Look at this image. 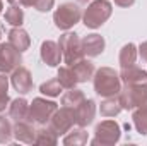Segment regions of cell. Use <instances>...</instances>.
I'll use <instances>...</instances> for the list:
<instances>
[{
	"label": "cell",
	"mask_w": 147,
	"mask_h": 146,
	"mask_svg": "<svg viewBox=\"0 0 147 146\" xmlns=\"http://www.w3.org/2000/svg\"><path fill=\"white\" fill-rule=\"evenodd\" d=\"M92 84H94V91L103 96V98H108V96H116L121 89V79H120V74L116 72L115 69L111 67H101L98 69L94 76H92Z\"/></svg>",
	"instance_id": "obj_1"
},
{
	"label": "cell",
	"mask_w": 147,
	"mask_h": 146,
	"mask_svg": "<svg viewBox=\"0 0 147 146\" xmlns=\"http://www.w3.org/2000/svg\"><path fill=\"white\" fill-rule=\"evenodd\" d=\"M111 12H113V7H111V3L108 0H94L84 10L82 21H84L86 28L96 29V28H101L110 19Z\"/></svg>",
	"instance_id": "obj_2"
},
{
	"label": "cell",
	"mask_w": 147,
	"mask_h": 146,
	"mask_svg": "<svg viewBox=\"0 0 147 146\" xmlns=\"http://www.w3.org/2000/svg\"><path fill=\"white\" fill-rule=\"evenodd\" d=\"M118 100L125 110H134L144 105L147 103V84H125L118 93Z\"/></svg>",
	"instance_id": "obj_3"
},
{
	"label": "cell",
	"mask_w": 147,
	"mask_h": 146,
	"mask_svg": "<svg viewBox=\"0 0 147 146\" xmlns=\"http://www.w3.org/2000/svg\"><path fill=\"white\" fill-rule=\"evenodd\" d=\"M80 19H82V10L77 3H72V2L62 3L53 14V23L62 31H67V29L74 28Z\"/></svg>",
	"instance_id": "obj_4"
},
{
	"label": "cell",
	"mask_w": 147,
	"mask_h": 146,
	"mask_svg": "<svg viewBox=\"0 0 147 146\" xmlns=\"http://www.w3.org/2000/svg\"><path fill=\"white\" fill-rule=\"evenodd\" d=\"M121 136V129L118 126V122L115 120H103L101 124L96 126L94 129V139L91 141L94 146H111L116 145L120 141Z\"/></svg>",
	"instance_id": "obj_5"
},
{
	"label": "cell",
	"mask_w": 147,
	"mask_h": 146,
	"mask_svg": "<svg viewBox=\"0 0 147 146\" xmlns=\"http://www.w3.org/2000/svg\"><path fill=\"white\" fill-rule=\"evenodd\" d=\"M58 110V105L55 102L45 100V98H34L33 103L29 105V112H28V120L33 124H39L45 126L48 124V120L53 117V113Z\"/></svg>",
	"instance_id": "obj_6"
},
{
	"label": "cell",
	"mask_w": 147,
	"mask_h": 146,
	"mask_svg": "<svg viewBox=\"0 0 147 146\" xmlns=\"http://www.w3.org/2000/svg\"><path fill=\"white\" fill-rule=\"evenodd\" d=\"M58 46L62 50V59L65 60L67 65H72L74 62L80 60L84 57V52H82V43L79 36L75 33H65L60 36L58 41Z\"/></svg>",
	"instance_id": "obj_7"
},
{
	"label": "cell",
	"mask_w": 147,
	"mask_h": 146,
	"mask_svg": "<svg viewBox=\"0 0 147 146\" xmlns=\"http://www.w3.org/2000/svg\"><path fill=\"white\" fill-rule=\"evenodd\" d=\"M75 124V113H74V108L70 107H62L58 108L53 117L48 120V126L51 127V131L57 134V136H63L67 134Z\"/></svg>",
	"instance_id": "obj_8"
},
{
	"label": "cell",
	"mask_w": 147,
	"mask_h": 146,
	"mask_svg": "<svg viewBox=\"0 0 147 146\" xmlns=\"http://www.w3.org/2000/svg\"><path fill=\"white\" fill-rule=\"evenodd\" d=\"M22 52L14 48L10 43H0V72H12L22 64Z\"/></svg>",
	"instance_id": "obj_9"
},
{
	"label": "cell",
	"mask_w": 147,
	"mask_h": 146,
	"mask_svg": "<svg viewBox=\"0 0 147 146\" xmlns=\"http://www.w3.org/2000/svg\"><path fill=\"white\" fill-rule=\"evenodd\" d=\"M10 83L14 86V89L21 95H28L31 89H33V77H31V72L26 69V67H17L12 71V76H10Z\"/></svg>",
	"instance_id": "obj_10"
},
{
	"label": "cell",
	"mask_w": 147,
	"mask_h": 146,
	"mask_svg": "<svg viewBox=\"0 0 147 146\" xmlns=\"http://www.w3.org/2000/svg\"><path fill=\"white\" fill-rule=\"evenodd\" d=\"M75 113V124L79 127H87L89 124H92L94 120V115H96V103L94 100H84L80 105H77L74 108Z\"/></svg>",
	"instance_id": "obj_11"
},
{
	"label": "cell",
	"mask_w": 147,
	"mask_h": 146,
	"mask_svg": "<svg viewBox=\"0 0 147 146\" xmlns=\"http://www.w3.org/2000/svg\"><path fill=\"white\" fill-rule=\"evenodd\" d=\"M39 53H41V60L50 67H57L62 62V50H60L58 43H55L51 40H46L41 43Z\"/></svg>",
	"instance_id": "obj_12"
},
{
	"label": "cell",
	"mask_w": 147,
	"mask_h": 146,
	"mask_svg": "<svg viewBox=\"0 0 147 146\" xmlns=\"http://www.w3.org/2000/svg\"><path fill=\"white\" fill-rule=\"evenodd\" d=\"M12 134L17 141L26 143V145H34V141H36V129H34L33 122H29V120L16 122L12 127Z\"/></svg>",
	"instance_id": "obj_13"
},
{
	"label": "cell",
	"mask_w": 147,
	"mask_h": 146,
	"mask_svg": "<svg viewBox=\"0 0 147 146\" xmlns=\"http://www.w3.org/2000/svg\"><path fill=\"white\" fill-rule=\"evenodd\" d=\"M80 43H82V52L87 57H98V55H101L105 52V46H106L105 38L101 36V35H96V33L87 35L84 40H80Z\"/></svg>",
	"instance_id": "obj_14"
},
{
	"label": "cell",
	"mask_w": 147,
	"mask_h": 146,
	"mask_svg": "<svg viewBox=\"0 0 147 146\" xmlns=\"http://www.w3.org/2000/svg\"><path fill=\"white\" fill-rule=\"evenodd\" d=\"M120 79L123 84H147V72L137 65H130L120 71Z\"/></svg>",
	"instance_id": "obj_15"
},
{
	"label": "cell",
	"mask_w": 147,
	"mask_h": 146,
	"mask_svg": "<svg viewBox=\"0 0 147 146\" xmlns=\"http://www.w3.org/2000/svg\"><path fill=\"white\" fill-rule=\"evenodd\" d=\"M72 71L75 72V77H77V81L79 83H87L89 79H92V76H94V64L91 62V60H87V59H80V60H77V62H74L72 65Z\"/></svg>",
	"instance_id": "obj_16"
},
{
	"label": "cell",
	"mask_w": 147,
	"mask_h": 146,
	"mask_svg": "<svg viewBox=\"0 0 147 146\" xmlns=\"http://www.w3.org/2000/svg\"><path fill=\"white\" fill-rule=\"evenodd\" d=\"M9 43H10L14 48H17L19 52H24V50L29 48L31 38H29V35L19 26V28H12V29L9 31Z\"/></svg>",
	"instance_id": "obj_17"
},
{
	"label": "cell",
	"mask_w": 147,
	"mask_h": 146,
	"mask_svg": "<svg viewBox=\"0 0 147 146\" xmlns=\"http://www.w3.org/2000/svg\"><path fill=\"white\" fill-rule=\"evenodd\" d=\"M28 112H29V103L24 98H16L9 105V117L14 122L19 120H28Z\"/></svg>",
	"instance_id": "obj_18"
},
{
	"label": "cell",
	"mask_w": 147,
	"mask_h": 146,
	"mask_svg": "<svg viewBox=\"0 0 147 146\" xmlns=\"http://www.w3.org/2000/svg\"><path fill=\"white\" fill-rule=\"evenodd\" d=\"M58 143V136L51 131V127L48 124H45L43 127L36 129V141L34 145H41V146H55Z\"/></svg>",
	"instance_id": "obj_19"
},
{
	"label": "cell",
	"mask_w": 147,
	"mask_h": 146,
	"mask_svg": "<svg viewBox=\"0 0 147 146\" xmlns=\"http://www.w3.org/2000/svg\"><path fill=\"white\" fill-rule=\"evenodd\" d=\"M120 67H130V65H135V60H137V46L134 43H127L123 45V48L120 50Z\"/></svg>",
	"instance_id": "obj_20"
},
{
	"label": "cell",
	"mask_w": 147,
	"mask_h": 146,
	"mask_svg": "<svg viewBox=\"0 0 147 146\" xmlns=\"http://www.w3.org/2000/svg\"><path fill=\"white\" fill-rule=\"evenodd\" d=\"M132 120H134V126H135L137 132L142 134V136H146L147 134V103L134 108Z\"/></svg>",
	"instance_id": "obj_21"
},
{
	"label": "cell",
	"mask_w": 147,
	"mask_h": 146,
	"mask_svg": "<svg viewBox=\"0 0 147 146\" xmlns=\"http://www.w3.org/2000/svg\"><path fill=\"white\" fill-rule=\"evenodd\" d=\"M121 105H120V100H118V95L116 96H108L101 102V107H99V112L103 117H115L121 112Z\"/></svg>",
	"instance_id": "obj_22"
},
{
	"label": "cell",
	"mask_w": 147,
	"mask_h": 146,
	"mask_svg": "<svg viewBox=\"0 0 147 146\" xmlns=\"http://www.w3.org/2000/svg\"><path fill=\"white\" fill-rule=\"evenodd\" d=\"M89 136L87 132L84 131V127H79V129H70L67 132V136L63 138V145L65 146H82L87 143Z\"/></svg>",
	"instance_id": "obj_23"
},
{
	"label": "cell",
	"mask_w": 147,
	"mask_h": 146,
	"mask_svg": "<svg viewBox=\"0 0 147 146\" xmlns=\"http://www.w3.org/2000/svg\"><path fill=\"white\" fill-rule=\"evenodd\" d=\"M57 79L60 81L62 88H65V89H72V88H75V84L79 83L77 77H75V72L72 71L70 65L60 67V69H58V76H57Z\"/></svg>",
	"instance_id": "obj_24"
},
{
	"label": "cell",
	"mask_w": 147,
	"mask_h": 146,
	"mask_svg": "<svg viewBox=\"0 0 147 146\" xmlns=\"http://www.w3.org/2000/svg\"><path fill=\"white\" fill-rule=\"evenodd\" d=\"M86 100V95H84V91H80V89H69L63 96H62V105L63 107H70V108H75L77 105H80L82 102Z\"/></svg>",
	"instance_id": "obj_25"
},
{
	"label": "cell",
	"mask_w": 147,
	"mask_h": 146,
	"mask_svg": "<svg viewBox=\"0 0 147 146\" xmlns=\"http://www.w3.org/2000/svg\"><path fill=\"white\" fill-rule=\"evenodd\" d=\"M5 23H9L14 28H19L24 23V12H22V9H19L17 5H10L5 10Z\"/></svg>",
	"instance_id": "obj_26"
},
{
	"label": "cell",
	"mask_w": 147,
	"mask_h": 146,
	"mask_svg": "<svg viewBox=\"0 0 147 146\" xmlns=\"http://www.w3.org/2000/svg\"><path fill=\"white\" fill-rule=\"evenodd\" d=\"M62 84H60V81L58 79H50V81H46V83H43L41 86H39V91L43 93V95H46V96H58L60 93H62Z\"/></svg>",
	"instance_id": "obj_27"
},
{
	"label": "cell",
	"mask_w": 147,
	"mask_h": 146,
	"mask_svg": "<svg viewBox=\"0 0 147 146\" xmlns=\"http://www.w3.org/2000/svg\"><path fill=\"white\" fill-rule=\"evenodd\" d=\"M7 89H9V79L5 77V74L0 72V113L7 108L9 105V95H7Z\"/></svg>",
	"instance_id": "obj_28"
},
{
	"label": "cell",
	"mask_w": 147,
	"mask_h": 146,
	"mask_svg": "<svg viewBox=\"0 0 147 146\" xmlns=\"http://www.w3.org/2000/svg\"><path fill=\"white\" fill-rule=\"evenodd\" d=\"M12 136L14 134H12V126H10L9 119H5V117L0 115V145L9 143L12 139Z\"/></svg>",
	"instance_id": "obj_29"
},
{
	"label": "cell",
	"mask_w": 147,
	"mask_h": 146,
	"mask_svg": "<svg viewBox=\"0 0 147 146\" xmlns=\"http://www.w3.org/2000/svg\"><path fill=\"white\" fill-rule=\"evenodd\" d=\"M53 3H55V0H36L34 9L39 10V12H48V10L53 9Z\"/></svg>",
	"instance_id": "obj_30"
},
{
	"label": "cell",
	"mask_w": 147,
	"mask_h": 146,
	"mask_svg": "<svg viewBox=\"0 0 147 146\" xmlns=\"http://www.w3.org/2000/svg\"><path fill=\"white\" fill-rule=\"evenodd\" d=\"M139 55H140V59L147 64V41L140 43V46H139Z\"/></svg>",
	"instance_id": "obj_31"
},
{
	"label": "cell",
	"mask_w": 147,
	"mask_h": 146,
	"mask_svg": "<svg viewBox=\"0 0 147 146\" xmlns=\"http://www.w3.org/2000/svg\"><path fill=\"white\" fill-rule=\"evenodd\" d=\"M134 2L135 0H115V3L118 7H130V5H134Z\"/></svg>",
	"instance_id": "obj_32"
},
{
	"label": "cell",
	"mask_w": 147,
	"mask_h": 146,
	"mask_svg": "<svg viewBox=\"0 0 147 146\" xmlns=\"http://www.w3.org/2000/svg\"><path fill=\"white\" fill-rule=\"evenodd\" d=\"M34 2L36 0H19V3L22 7H34Z\"/></svg>",
	"instance_id": "obj_33"
},
{
	"label": "cell",
	"mask_w": 147,
	"mask_h": 146,
	"mask_svg": "<svg viewBox=\"0 0 147 146\" xmlns=\"http://www.w3.org/2000/svg\"><path fill=\"white\" fill-rule=\"evenodd\" d=\"M7 2H9V3H10V5H16V3H17V2H19V0H7Z\"/></svg>",
	"instance_id": "obj_34"
},
{
	"label": "cell",
	"mask_w": 147,
	"mask_h": 146,
	"mask_svg": "<svg viewBox=\"0 0 147 146\" xmlns=\"http://www.w3.org/2000/svg\"><path fill=\"white\" fill-rule=\"evenodd\" d=\"M77 2H79V3H87L89 0H77Z\"/></svg>",
	"instance_id": "obj_35"
},
{
	"label": "cell",
	"mask_w": 147,
	"mask_h": 146,
	"mask_svg": "<svg viewBox=\"0 0 147 146\" xmlns=\"http://www.w3.org/2000/svg\"><path fill=\"white\" fill-rule=\"evenodd\" d=\"M2 9H3V3H2V0H0V14H2Z\"/></svg>",
	"instance_id": "obj_36"
},
{
	"label": "cell",
	"mask_w": 147,
	"mask_h": 146,
	"mask_svg": "<svg viewBox=\"0 0 147 146\" xmlns=\"http://www.w3.org/2000/svg\"><path fill=\"white\" fill-rule=\"evenodd\" d=\"M0 38H2V31H0Z\"/></svg>",
	"instance_id": "obj_37"
}]
</instances>
